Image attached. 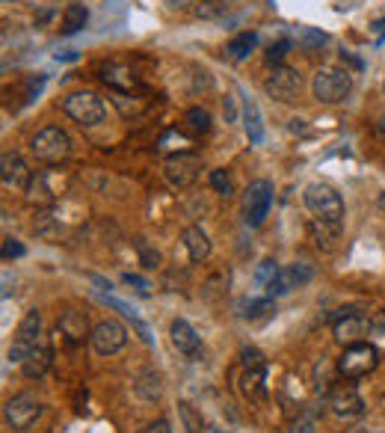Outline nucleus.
Masks as SVG:
<instances>
[{"instance_id": "21", "label": "nucleus", "mask_w": 385, "mask_h": 433, "mask_svg": "<svg viewBox=\"0 0 385 433\" xmlns=\"http://www.w3.org/2000/svg\"><path fill=\"white\" fill-rule=\"evenodd\" d=\"M39 336H42V315L36 312V308H30V312L24 315V320L18 324L15 341L27 344V348H36V344H39Z\"/></svg>"}, {"instance_id": "15", "label": "nucleus", "mask_w": 385, "mask_h": 433, "mask_svg": "<svg viewBox=\"0 0 385 433\" xmlns=\"http://www.w3.org/2000/svg\"><path fill=\"white\" fill-rule=\"evenodd\" d=\"M169 336H172V344H175V350L178 353H184L187 360H198L202 356V341H198V336H196V329L187 324L184 318H178V320H172V327H169Z\"/></svg>"}, {"instance_id": "4", "label": "nucleus", "mask_w": 385, "mask_h": 433, "mask_svg": "<svg viewBox=\"0 0 385 433\" xmlns=\"http://www.w3.org/2000/svg\"><path fill=\"white\" fill-rule=\"evenodd\" d=\"M312 90L320 104H341L353 90V78L347 69H320L314 74Z\"/></svg>"}, {"instance_id": "42", "label": "nucleus", "mask_w": 385, "mask_h": 433, "mask_svg": "<svg viewBox=\"0 0 385 433\" xmlns=\"http://www.w3.org/2000/svg\"><path fill=\"white\" fill-rule=\"evenodd\" d=\"M166 3V9H190L196 0H164Z\"/></svg>"}, {"instance_id": "40", "label": "nucleus", "mask_w": 385, "mask_h": 433, "mask_svg": "<svg viewBox=\"0 0 385 433\" xmlns=\"http://www.w3.org/2000/svg\"><path fill=\"white\" fill-rule=\"evenodd\" d=\"M341 59H344V63H350L356 71H362L365 69V63H362V57H356L353 51H341Z\"/></svg>"}, {"instance_id": "37", "label": "nucleus", "mask_w": 385, "mask_h": 433, "mask_svg": "<svg viewBox=\"0 0 385 433\" xmlns=\"http://www.w3.org/2000/svg\"><path fill=\"white\" fill-rule=\"evenodd\" d=\"M24 255V246L15 241V238H6L3 241V258L9 262V258H21Z\"/></svg>"}, {"instance_id": "10", "label": "nucleus", "mask_w": 385, "mask_h": 433, "mask_svg": "<svg viewBox=\"0 0 385 433\" xmlns=\"http://www.w3.org/2000/svg\"><path fill=\"white\" fill-rule=\"evenodd\" d=\"M332 332H335V341H341L350 348V344L365 341V336L374 329H370L368 318H362L358 312H350V308H341V315L335 318V324H332Z\"/></svg>"}, {"instance_id": "30", "label": "nucleus", "mask_w": 385, "mask_h": 433, "mask_svg": "<svg viewBox=\"0 0 385 433\" xmlns=\"http://www.w3.org/2000/svg\"><path fill=\"white\" fill-rule=\"evenodd\" d=\"M267 312H273V297H261V300H246L243 306H240V315L243 318H261V315H267Z\"/></svg>"}, {"instance_id": "43", "label": "nucleus", "mask_w": 385, "mask_h": 433, "mask_svg": "<svg viewBox=\"0 0 385 433\" xmlns=\"http://www.w3.org/2000/svg\"><path fill=\"white\" fill-rule=\"evenodd\" d=\"M291 433H314V425L312 422H300V425H293Z\"/></svg>"}, {"instance_id": "1", "label": "nucleus", "mask_w": 385, "mask_h": 433, "mask_svg": "<svg viewBox=\"0 0 385 433\" xmlns=\"http://www.w3.org/2000/svg\"><path fill=\"white\" fill-rule=\"evenodd\" d=\"M240 362H243L240 392L249 401H264L267 398V360H264V353L255 350V348H243Z\"/></svg>"}, {"instance_id": "3", "label": "nucleus", "mask_w": 385, "mask_h": 433, "mask_svg": "<svg viewBox=\"0 0 385 433\" xmlns=\"http://www.w3.org/2000/svg\"><path fill=\"white\" fill-rule=\"evenodd\" d=\"M305 208L317 220L344 222V199L338 196V190L329 187V184H320V181L308 184V187H305Z\"/></svg>"}, {"instance_id": "8", "label": "nucleus", "mask_w": 385, "mask_h": 433, "mask_svg": "<svg viewBox=\"0 0 385 433\" xmlns=\"http://www.w3.org/2000/svg\"><path fill=\"white\" fill-rule=\"evenodd\" d=\"M42 416V404L33 398L30 392H21L15 398H9L3 406V418L12 430H27L36 425V418Z\"/></svg>"}, {"instance_id": "39", "label": "nucleus", "mask_w": 385, "mask_h": 433, "mask_svg": "<svg viewBox=\"0 0 385 433\" xmlns=\"http://www.w3.org/2000/svg\"><path fill=\"white\" fill-rule=\"evenodd\" d=\"M125 282H128V285H133L140 294H148V282H145L143 276H136V274H125Z\"/></svg>"}, {"instance_id": "18", "label": "nucleus", "mask_w": 385, "mask_h": 433, "mask_svg": "<svg viewBox=\"0 0 385 433\" xmlns=\"http://www.w3.org/2000/svg\"><path fill=\"white\" fill-rule=\"evenodd\" d=\"M181 241H184V250H187L190 262H205L210 255V238L202 226H187L181 234Z\"/></svg>"}, {"instance_id": "7", "label": "nucleus", "mask_w": 385, "mask_h": 433, "mask_svg": "<svg viewBox=\"0 0 385 433\" xmlns=\"http://www.w3.org/2000/svg\"><path fill=\"white\" fill-rule=\"evenodd\" d=\"M270 208H273V184H270L267 178H258V181H252L249 187H246V193H243V214H246V226L258 229L261 222L267 220Z\"/></svg>"}, {"instance_id": "12", "label": "nucleus", "mask_w": 385, "mask_h": 433, "mask_svg": "<svg viewBox=\"0 0 385 433\" xmlns=\"http://www.w3.org/2000/svg\"><path fill=\"white\" fill-rule=\"evenodd\" d=\"M198 169H202V160L190 152H178V155L166 157V178L172 187H190L198 178Z\"/></svg>"}, {"instance_id": "19", "label": "nucleus", "mask_w": 385, "mask_h": 433, "mask_svg": "<svg viewBox=\"0 0 385 433\" xmlns=\"http://www.w3.org/2000/svg\"><path fill=\"white\" fill-rule=\"evenodd\" d=\"M133 392H136V398L140 401H145V404H154V401H160L164 398V380H160V374L157 371H143L140 377H136V383H133Z\"/></svg>"}, {"instance_id": "13", "label": "nucleus", "mask_w": 385, "mask_h": 433, "mask_svg": "<svg viewBox=\"0 0 385 433\" xmlns=\"http://www.w3.org/2000/svg\"><path fill=\"white\" fill-rule=\"evenodd\" d=\"M264 90L270 98H276V101H291V98L300 92V71H293L288 66H276L270 78L264 80Z\"/></svg>"}, {"instance_id": "36", "label": "nucleus", "mask_w": 385, "mask_h": 433, "mask_svg": "<svg viewBox=\"0 0 385 433\" xmlns=\"http://www.w3.org/2000/svg\"><path fill=\"white\" fill-rule=\"evenodd\" d=\"M288 48H291L288 39H282V42H276V45H270V48H267V63L279 66L282 59H284V54H288Z\"/></svg>"}, {"instance_id": "5", "label": "nucleus", "mask_w": 385, "mask_h": 433, "mask_svg": "<svg viewBox=\"0 0 385 433\" xmlns=\"http://www.w3.org/2000/svg\"><path fill=\"white\" fill-rule=\"evenodd\" d=\"M30 152L39 160H45V164H59V160H66L71 155V137L63 128L48 125L30 140Z\"/></svg>"}, {"instance_id": "41", "label": "nucleus", "mask_w": 385, "mask_h": 433, "mask_svg": "<svg viewBox=\"0 0 385 433\" xmlns=\"http://www.w3.org/2000/svg\"><path fill=\"white\" fill-rule=\"evenodd\" d=\"M370 329H374L379 339H385V312H379L374 320H370Z\"/></svg>"}, {"instance_id": "24", "label": "nucleus", "mask_w": 385, "mask_h": 433, "mask_svg": "<svg viewBox=\"0 0 385 433\" xmlns=\"http://www.w3.org/2000/svg\"><path fill=\"white\" fill-rule=\"evenodd\" d=\"M48 365H51V350L42 348V344H36L21 368H24V374H27V377H42L48 371Z\"/></svg>"}, {"instance_id": "44", "label": "nucleus", "mask_w": 385, "mask_h": 433, "mask_svg": "<svg viewBox=\"0 0 385 433\" xmlns=\"http://www.w3.org/2000/svg\"><path fill=\"white\" fill-rule=\"evenodd\" d=\"M57 59H68V63H71V59H78V54H74V51H66V54H57Z\"/></svg>"}, {"instance_id": "31", "label": "nucleus", "mask_w": 385, "mask_h": 433, "mask_svg": "<svg viewBox=\"0 0 385 433\" xmlns=\"http://www.w3.org/2000/svg\"><path fill=\"white\" fill-rule=\"evenodd\" d=\"M184 122H187L193 131H202L205 134L210 128V113H208L205 107H190L187 113H184Z\"/></svg>"}, {"instance_id": "9", "label": "nucleus", "mask_w": 385, "mask_h": 433, "mask_svg": "<svg viewBox=\"0 0 385 433\" xmlns=\"http://www.w3.org/2000/svg\"><path fill=\"white\" fill-rule=\"evenodd\" d=\"M89 341H92L95 353L113 356V353H119L128 344V329L122 327L119 320H101V324H95Z\"/></svg>"}, {"instance_id": "11", "label": "nucleus", "mask_w": 385, "mask_h": 433, "mask_svg": "<svg viewBox=\"0 0 385 433\" xmlns=\"http://www.w3.org/2000/svg\"><path fill=\"white\" fill-rule=\"evenodd\" d=\"M329 406L338 418H356V416L365 413V401H362V395H358V389L353 383H338V386H332Z\"/></svg>"}, {"instance_id": "23", "label": "nucleus", "mask_w": 385, "mask_h": 433, "mask_svg": "<svg viewBox=\"0 0 385 433\" xmlns=\"http://www.w3.org/2000/svg\"><path fill=\"white\" fill-rule=\"evenodd\" d=\"M101 80H104L107 86H113V90H122V92H131V90H136L133 74H131L125 66H119V63H110V66H104Z\"/></svg>"}, {"instance_id": "46", "label": "nucleus", "mask_w": 385, "mask_h": 433, "mask_svg": "<svg viewBox=\"0 0 385 433\" xmlns=\"http://www.w3.org/2000/svg\"><path fill=\"white\" fill-rule=\"evenodd\" d=\"M356 433H374V430H356Z\"/></svg>"}, {"instance_id": "2", "label": "nucleus", "mask_w": 385, "mask_h": 433, "mask_svg": "<svg viewBox=\"0 0 385 433\" xmlns=\"http://www.w3.org/2000/svg\"><path fill=\"white\" fill-rule=\"evenodd\" d=\"M63 110H66V113L74 122H78V125H83V128H95V125H101V122L107 119L104 101L95 92H89V90H80V92L66 95L63 98Z\"/></svg>"}, {"instance_id": "32", "label": "nucleus", "mask_w": 385, "mask_h": 433, "mask_svg": "<svg viewBox=\"0 0 385 433\" xmlns=\"http://www.w3.org/2000/svg\"><path fill=\"white\" fill-rule=\"evenodd\" d=\"M210 187H214L219 196H226V199H231V196H234V184H231L226 169H214V172H210Z\"/></svg>"}, {"instance_id": "6", "label": "nucleus", "mask_w": 385, "mask_h": 433, "mask_svg": "<svg viewBox=\"0 0 385 433\" xmlns=\"http://www.w3.org/2000/svg\"><path fill=\"white\" fill-rule=\"evenodd\" d=\"M377 365H379V350L374 348V344H368V341L350 344V348L344 350V356L338 360V371L347 380L368 377L370 371H377Z\"/></svg>"}, {"instance_id": "16", "label": "nucleus", "mask_w": 385, "mask_h": 433, "mask_svg": "<svg viewBox=\"0 0 385 433\" xmlns=\"http://www.w3.org/2000/svg\"><path fill=\"white\" fill-rule=\"evenodd\" d=\"M98 300H101L104 306H110L113 312H119L122 318H128L131 320V327L136 329V336H140L145 344H152L154 341V336H152V327L145 324V320L140 318V312H136V306H131V303H125V300H119V297H113V294H98Z\"/></svg>"}, {"instance_id": "38", "label": "nucleus", "mask_w": 385, "mask_h": 433, "mask_svg": "<svg viewBox=\"0 0 385 433\" xmlns=\"http://www.w3.org/2000/svg\"><path fill=\"white\" fill-rule=\"evenodd\" d=\"M136 433H172V427H169V422H166V418H157V422L145 425L143 430H136Z\"/></svg>"}, {"instance_id": "14", "label": "nucleus", "mask_w": 385, "mask_h": 433, "mask_svg": "<svg viewBox=\"0 0 385 433\" xmlns=\"http://www.w3.org/2000/svg\"><path fill=\"white\" fill-rule=\"evenodd\" d=\"M30 178H33V172L24 164V157L18 152H3V157H0V181H3V187L27 190Z\"/></svg>"}, {"instance_id": "22", "label": "nucleus", "mask_w": 385, "mask_h": 433, "mask_svg": "<svg viewBox=\"0 0 385 433\" xmlns=\"http://www.w3.org/2000/svg\"><path fill=\"white\" fill-rule=\"evenodd\" d=\"M312 234H314V241L317 246H323L326 253L335 250V241L341 238V222H326V220H312Z\"/></svg>"}, {"instance_id": "27", "label": "nucleus", "mask_w": 385, "mask_h": 433, "mask_svg": "<svg viewBox=\"0 0 385 433\" xmlns=\"http://www.w3.org/2000/svg\"><path fill=\"white\" fill-rule=\"evenodd\" d=\"M178 416H181V422H184V433H205L202 416H198L187 401H181V404H178Z\"/></svg>"}, {"instance_id": "34", "label": "nucleus", "mask_w": 385, "mask_h": 433, "mask_svg": "<svg viewBox=\"0 0 385 433\" xmlns=\"http://www.w3.org/2000/svg\"><path fill=\"white\" fill-rule=\"evenodd\" d=\"M136 253H140V258H143V267H157L160 264V253L157 250H152V246H148L143 238H136Z\"/></svg>"}, {"instance_id": "17", "label": "nucleus", "mask_w": 385, "mask_h": 433, "mask_svg": "<svg viewBox=\"0 0 385 433\" xmlns=\"http://www.w3.org/2000/svg\"><path fill=\"white\" fill-rule=\"evenodd\" d=\"M57 329L68 339V344H80L83 339L92 336V332H89V324H86V315H83V312H71V308L59 315Z\"/></svg>"}, {"instance_id": "26", "label": "nucleus", "mask_w": 385, "mask_h": 433, "mask_svg": "<svg viewBox=\"0 0 385 433\" xmlns=\"http://www.w3.org/2000/svg\"><path fill=\"white\" fill-rule=\"evenodd\" d=\"M255 45H258V33H238L234 39L226 45V54L231 59H246L252 51H255Z\"/></svg>"}, {"instance_id": "29", "label": "nucleus", "mask_w": 385, "mask_h": 433, "mask_svg": "<svg viewBox=\"0 0 385 433\" xmlns=\"http://www.w3.org/2000/svg\"><path fill=\"white\" fill-rule=\"evenodd\" d=\"M296 288V282H293V276H291V270L284 267V270H279L276 274V279L267 285V294L270 297H284V294H291Z\"/></svg>"}, {"instance_id": "28", "label": "nucleus", "mask_w": 385, "mask_h": 433, "mask_svg": "<svg viewBox=\"0 0 385 433\" xmlns=\"http://www.w3.org/2000/svg\"><path fill=\"white\" fill-rule=\"evenodd\" d=\"M296 42H300L305 51H317V48H323L329 42V36L323 30H314V27H303L300 33H296Z\"/></svg>"}, {"instance_id": "45", "label": "nucleus", "mask_w": 385, "mask_h": 433, "mask_svg": "<svg viewBox=\"0 0 385 433\" xmlns=\"http://www.w3.org/2000/svg\"><path fill=\"white\" fill-rule=\"evenodd\" d=\"M379 131H382V134H385V119H382V122H379Z\"/></svg>"}, {"instance_id": "20", "label": "nucleus", "mask_w": 385, "mask_h": 433, "mask_svg": "<svg viewBox=\"0 0 385 433\" xmlns=\"http://www.w3.org/2000/svg\"><path fill=\"white\" fill-rule=\"evenodd\" d=\"M243 128H246V137H249V143H261L264 140V122H261V110L258 104L252 101L249 95H243Z\"/></svg>"}, {"instance_id": "25", "label": "nucleus", "mask_w": 385, "mask_h": 433, "mask_svg": "<svg viewBox=\"0 0 385 433\" xmlns=\"http://www.w3.org/2000/svg\"><path fill=\"white\" fill-rule=\"evenodd\" d=\"M86 21H89V9L83 3H68L63 15V36H74L78 30H83Z\"/></svg>"}, {"instance_id": "35", "label": "nucleus", "mask_w": 385, "mask_h": 433, "mask_svg": "<svg viewBox=\"0 0 385 433\" xmlns=\"http://www.w3.org/2000/svg\"><path fill=\"white\" fill-rule=\"evenodd\" d=\"M291 270V276H293V282H296V288H303V285H308V282H312V276H314V270L308 267V264H291L288 267Z\"/></svg>"}, {"instance_id": "33", "label": "nucleus", "mask_w": 385, "mask_h": 433, "mask_svg": "<svg viewBox=\"0 0 385 433\" xmlns=\"http://www.w3.org/2000/svg\"><path fill=\"white\" fill-rule=\"evenodd\" d=\"M276 274H279V267H276V262L273 258H264V262L258 264V270H255V282L261 288H267L273 279H276Z\"/></svg>"}]
</instances>
